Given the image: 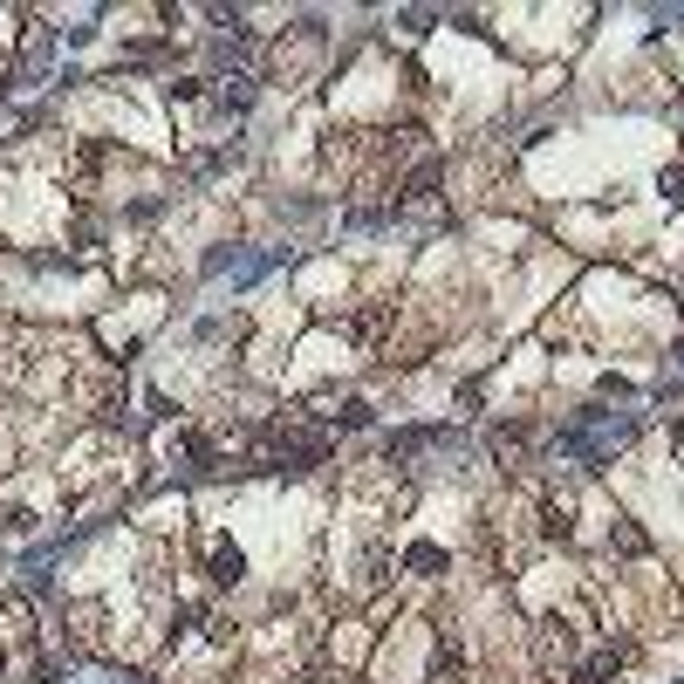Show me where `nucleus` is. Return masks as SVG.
Listing matches in <instances>:
<instances>
[{"instance_id": "obj_1", "label": "nucleus", "mask_w": 684, "mask_h": 684, "mask_svg": "<svg viewBox=\"0 0 684 684\" xmlns=\"http://www.w3.org/2000/svg\"><path fill=\"white\" fill-rule=\"evenodd\" d=\"M610 548H623V554H644V535H637L629 520H616V527H610Z\"/></svg>"}, {"instance_id": "obj_2", "label": "nucleus", "mask_w": 684, "mask_h": 684, "mask_svg": "<svg viewBox=\"0 0 684 684\" xmlns=\"http://www.w3.org/2000/svg\"><path fill=\"white\" fill-rule=\"evenodd\" d=\"M213 581H240V554H226V548H213Z\"/></svg>"}]
</instances>
